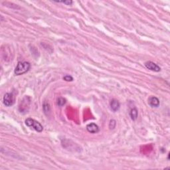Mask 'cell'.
<instances>
[{
    "label": "cell",
    "mask_w": 170,
    "mask_h": 170,
    "mask_svg": "<svg viewBox=\"0 0 170 170\" xmlns=\"http://www.w3.org/2000/svg\"><path fill=\"white\" fill-rule=\"evenodd\" d=\"M145 67L149 70L155 71V72H159V71H161L160 67L157 64H155V63L152 62V61H147V62L145 63Z\"/></svg>",
    "instance_id": "cell-4"
},
{
    "label": "cell",
    "mask_w": 170,
    "mask_h": 170,
    "mask_svg": "<svg viewBox=\"0 0 170 170\" xmlns=\"http://www.w3.org/2000/svg\"><path fill=\"white\" fill-rule=\"evenodd\" d=\"M87 130L89 132L92 134H96L99 132V127L95 123H91L87 126Z\"/></svg>",
    "instance_id": "cell-5"
},
{
    "label": "cell",
    "mask_w": 170,
    "mask_h": 170,
    "mask_svg": "<svg viewBox=\"0 0 170 170\" xmlns=\"http://www.w3.org/2000/svg\"><path fill=\"white\" fill-rule=\"evenodd\" d=\"M130 116L131 119H132L133 121H134V120H136L137 118H138V110H137V108H132V109H131L130 112Z\"/></svg>",
    "instance_id": "cell-8"
},
{
    "label": "cell",
    "mask_w": 170,
    "mask_h": 170,
    "mask_svg": "<svg viewBox=\"0 0 170 170\" xmlns=\"http://www.w3.org/2000/svg\"><path fill=\"white\" fill-rule=\"evenodd\" d=\"M3 100L4 105L9 107L13 106L15 103V96L13 95V93H5L3 96Z\"/></svg>",
    "instance_id": "cell-3"
},
{
    "label": "cell",
    "mask_w": 170,
    "mask_h": 170,
    "mask_svg": "<svg viewBox=\"0 0 170 170\" xmlns=\"http://www.w3.org/2000/svg\"><path fill=\"white\" fill-rule=\"evenodd\" d=\"M31 68V65L28 62H19L15 67L14 73L15 75H21L28 72Z\"/></svg>",
    "instance_id": "cell-1"
},
{
    "label": "cell",
    "mask_w": 170,
    "mask_h": 170,
    "mask_svg": "<svg viewBox=\"0 0 170 170\" xmlns=\"http://www.w3.org/2000/svg\"><path fill=\"white\" fill-rule=\"evenodd\" d=\"M110 108H111L112 111L116 112L120 109V104L118 100L116 99H112L110 102Z\"/></svg>",
    "instance_id": "cell-7"
},
{
    "label": "cell",
    "mask_w": 170,
    "mask_h": 170,
    "mask_svg": "<svg viewBox=\"0 0 170 170\" xmlns=\"http://www.w3.org/2000/svg\"><path fill=\"white\" fill-rule=\"evenodd\" d=\"M67 102V100L65 99V98L63 97H59L58 99H57V105L59 106H63L65 105V104H66Z\"/></svg>",
    "instance_id": "cell-9"
},
{
    "label": "cell",
    "mask_w": 170,
    "mask_h": 170,
    "mask_svg": "<svg viewBox=\"0 0 170 170\" xmlns=\"http://www.w3.org/2000/svg\"><path fill=\"white\" fill-rule=\"evenodd\" d=\"M43 111L45 114L47 115H48V113L50 112V110H51V108H50V106H49V104L48 103H46V102H45L43 104Z\"/></svg>",
    "instance_id": "cell-10"
},
{
    "label": "cell",
    "mask_w": 170,
    "mask_h": 170,
    "mask_svg": "<svg viewBox=\"0 0 170 170\" xmlns=\"http://www.w3.org/2000/svg\"><path fill=\"white\" fill-rule=\"evenodd\" d=\"M55 2H57V3H65V4H66V5H72V3H73V1H55Z\"/></svg>",
    "instance_id": "cell-13"
},
{
    "label": "cell",
    "mask_w": 170,
    "mask_h": 170,
    "mask_svg": "<svg viewBox=\"0 0 170 170\" xmlns=\"http://www.w3.org/2000/svg\"><path fill=\"white\" fill-rule=\"evenodd\" d=\"M25 124L38 132H41L43 130V127L39 122L31 118H28L25 120Z\"/></svg>",
    "instance_id": "cell-2"
},
{
    "label": "cell",
    "mask_w": 170,
    "mask_h": 170,
    "mask_svg": "<svg viewBox=\"0 0 170 170\" xmlns=\"http://www.w3.org/2000/svg\"><path fill=\"white\" fill-rule=\"evenodd\" d=\"M63 79L66 81H73V78L71 77V76L69 75H66L63 77Z\"/></svg>",
    "instance_id": "cell-12"
},
{
    "label": "cell",
    "mask_w": 170,
    "mask_h": 170,
    "mask_svg": "<svg viewBox=\"0 0 170 170\" xmlns=\"http://www.w3.org/2000/svg\"><path fill=\"white\" fill-rule=\"evenodd\" d=\"M116 120H110V124H109V128H110V129H114L116 127Z\"/></svg>",
    "instance_id": "cell-11"
},
{
    "label": "cell",
    "mask_w": 170,
    "mask_h": 170,
    "mask_svg": "<svg viewBox=\"0 0 170 170\" xmlns=\"http://www.w3.org/2000/svg\"><path fill=\"white\" fill-rule=\"evenodd\" d=\"M148 104L151 107L157 108L159 106V100L155 97H151L148 100Z\"/></svg>",
    "instance_id": "cell-6"
}]
</instances>
